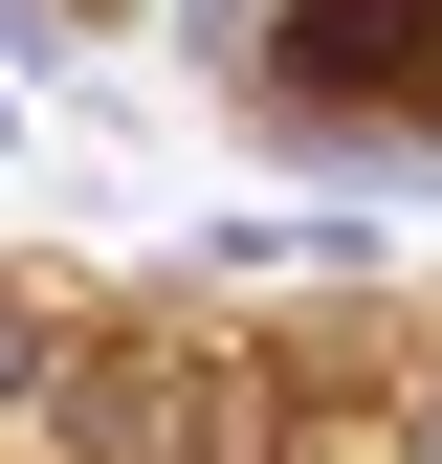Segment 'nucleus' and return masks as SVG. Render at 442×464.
I'll return each mask as SVG.
<instances>
[{"instance_id": "1", "label": "nucleus", "mask_w": 442, "mask_h": 464, "mask_svg": "<svg viewBox=\"0 0 442 464\" xmlns=\"http://www.w3.org/2000/svg\"><path fill=\"white\" fill-rule=\"evenodd\" d=\"M288 89L376 111V133H442V0H288Z\"/></svg>"}]
</instances>
